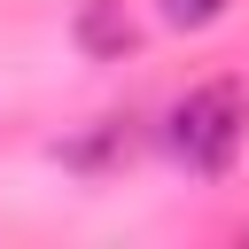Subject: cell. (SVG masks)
Here are the masks:
<instances>
[{"instance_id":"1","label":"cell","mask_w":249,"mask_h":249,"mask_svg":"<svg viewBox=\"0 0 249 249\" xmlns=\"http://www.w3.org/2000/svg\"><path fill=\"white\" fill-rule=\"evenodd\" d=\"M241 132H249V101H241V86H233V78L187 86V93L171 101V117H163L171 156H179L187 171H202V179H218V171L241 156Z\"/></svg>"},{"instance_id":"2","label":"cell","mask_w":249,"mask_h":249,"mask_svg":"<svg viewBox=\"0 0 249 249\" xmlns=\"http://www.w3.org/2000/svg\"><path fill=\"white\" fill-rule=\"evenodd\" d=\"M78 47L101 54V62H117V54L132 47V16H124V0H86V8H78Z\"/></svg>"},{"instance_id":"3","label":"cell","mask_w":249,"mask_h":249,"mask_svg":"<svg viewBox=\"0 0 249 249\" xmlns=\"http://www.w3.org/2000/svg\"><path fill=\"white\" fill-rule=\"evenodd\" d=\"M62 156H70V163H86V171H101V163H117V156H132V132H124L117 117H101V132H93V140H70Z\"/></svg>"},{"instance_id":"4","label":"cell","mask_w":249,"mask_h":249,"mask_svg":"<svg viewBox=\"0 0 249 249\" xmlns=\"http://www.w3.org/2000/svg\"><path fill=\"white\" fill-rule=\"evenodd\" d=\"M163 16H171L179 31H202V23H218V16H226V0H163Z\"/></svg>"}]
</instances>
